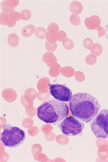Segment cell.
Returning <instances> with one entry per match:
<instances>
[{"label": "cell", "instance_id": "cell-4", "mask_svg": "<svg viewBox=\"0 0 108 162\" xmlns=\"http://www.w3.org/2000/svg\"><path fill=\"white\" fill-rule=\"evenodd\" d=\"M90 124L97 138H108V109L101 110Z\"/></svg>", "mask_w": 108, "mask_h": 162}, {"label": "cell", "instance_id": "cell-12", "mask_svg": "<svg viewBox=\"0 0 108 162\" xmlns=\"http://www.w3.org/2000/svg\"><path fill=\"white\" fill-rule=\"evenodd\" d=\"M35 27L32 24L28 25L24 27L22 30V35L25 37H28L31 36L35 32Z\"/></svg>", "mask_w": 108, "mask_h": 162}, {"label": "cell", "instance_id": "cell-14", "mask_svg": "<svg viewBox=\"0 0 108 162\" xmlns=\"http://www.w3.org/2000/svg\"><path fill=\"white\" fill-rule=\"evenodd\" d=\"M46 29L42 27H39L35 29V36L40 39H43L45 37Z\"/></svg>", "mask_w": 108, "mask_h": 162}, {"label": "cell", "instance_id": "cell-5", "mask_svg": "<svg viewBox=\"0 0 108 162\" xmlns=\"http://www.w3.org/2000/svg\"><path fill=\"white\" fill-rule=\"evenodd\" d=\"M62 133L69 136H81L84 124L73 116L66 117L57 124Z\"/></svg>", "mask_w": 108, "mask_h": 162}, {"label": "cell", "instance_id": "cell-9", "mask_svg": "<svg viewBox=\"0 0 108 162\" xmlns=\"http://www.w3.org/2000/svg\"><path fill=\"white\" fill-rule=\"evenodd\" d=\"M0 24L4 26L7 25L8 27H14L16 24V22L12 21L9 18L8 14L4 12L0 13Z\"/></svg>", "mask_w": 108, "mask_h": 162}, {"label": "cell", "instance_id": "cell-8", "mask_svg": "<svg viewBox=\"0 0 108 162\" xmlns=\"http://www.w3.org/2000/svg\"><path fill=\"white\" fill-rule=\"evenodd\" d=\"M100 23V20L99 18L95 15L87 17L85 20V26L90 30H95Z\"/></svg>", "mask_w": 108, "mask_h": 162}, {"label": "cell", "instance_id": "cell-13", "mask_svg": "<svg viewBox=\"0 0 108 162\" xmlns=\"http://www.w3.org/2000/svg\"><path fill=\"white\" fill-rule=\"evenodd\" d=\"M19 37L16 34L12 33L9 35L7 38V42L10 46L13 47H15L19 44Z\"/></svg>", "mask_w": 108, "mask_h": 162}, {"label": "cell", "instance_id": "cell-20", "mask_svg": "<svg viewBox=\"0 0 108 162\" xmlns=\"http://www.w3.org/2000/svg\"><path fill=\"white\" fill-rule=\"evenodd\" d=\"M53 30L56 31L57 32H59V27L58 25L55 23H50L47 28V30Z\"/></svg>", "mask_w": 108, "mask_h": 162}, {"label": "cell", "instance_id": "cell-11", "mask_svg": "<svg viewBox=\"0 0 108 162\" xmlns=\"http://www.w3.org/2000/svg\"><path fill=\"white\" fill-rule=\"evenodd\" d=\"M45 37L48 42L51 43H54L58 39V35L56 31L49 30H48L46 33Z\"/></svg>", "mask_w": 108, "mask_h": 162}, {"label": "cell", "instance_id": "cell-18", "mask_svg": "<svg viewBox=\"0 0 108 162\" xmlns=\"http://www.w3.org/2000/svg\"><path fill=\"white\" fill-rule=\"evenodd\" d=\"M62 42L64 47L68 49H70L74 46L73 41L69 38H66L63 39Z\"/></svg>", "mask_w": 108, "mask_h": 162}, {"label": "cell", "instance_id": "cell-21", "mask_svg": "<svg viewBox=\"0 0 108 162\" xmlns=\"http://www.w3.org/2000/svg\"><path fill=\"white\" fill-rule=\"evenodd\" d=\"M45 47L48 50L53 51L56 48L57 44L56 43L53 44H50L47 41H46L45 42Z\"/></svg>", "mask_w": 108, "mask_h": 162}, {"label": "cell", "instance_id": "cell-7", "mask_svg": "<svg viewBox=\"0 0 108 162\" xmlns=\"http://www.w3.org/2000/svg\"><path fill=\"white\" fill-rule=\"evenodd\" d=\"M19 3L18 0H5L1 2L0 7L2 11L8 13L14 10Z\"/></svg>", "mask_w": 108, "mask_h": 162}, {"label": "cell", "instance_id": "cell-17", "mask_svg": "<svg viewBox=\"0 0 108 162\" xmlns=\"http://www.w3.org/2000/svg\"><path fill=\"white\" fill-rule=\"evenodd\" d=\"M10 19L12 21L16 22L20 19V15L19 12L14 10L8 13Z\"/></svg>", "mask_w": 108, "mask_h": 162}, {"label": "cell", "instance_id": "cell-22", "mask_svg": "<svg viewBox=\"0 0 108 162\" xmlns=\"http://www.w3.org/2000/svg\"><path fill=\"white\" fill-rule=\"evenodd\" d=\"M58 40L62 41V40L66 38L67 35L65 32L63 30H60L58 32Z\"/></svg>", "mask_w": 108, "mask_h": 162}, {"label": "cell", "instance_id": "cell-10", "mask_svg": "<svg viewBox=\"0 0 108 162\" xmlns=\"http://www.w3.org/2000/svg\"><path fill=\"white\" fill-rule=\"evenodd\" d=\"M69 9L72 13L80 14L83 11V6L80 2L74 0L69 5Z\"/></svg>", "mask_w": 108, "mask_h": 162}, {"label": "cell", "instance_id": "cell-3", "mask_svg": "<svg viewBox=\"0 0 108 162\" xmlns=\"http://www.w3.org/2000/svg\"><path fill=\"white\" fill-rule=\"evenodd\" d=\"M0 140L5 147H17L23 143L26 136L25 131L20 128L7 124L4 126Z\"/></svg>", "mask_w": 108, "mask_h": 162}, {"label": "cell", "instance_id": "cell-23", "mask_svg": "<svg viewBox=\"0 0 108 162\" xmlns=\"http://www.w3.org/2000/svg\"><path fill=\"white\" fill-rule=\"evenodd\" d=\"M105 38L108 40V24L105 26Z\"/></svg>", "mask_w": 108, "mask_h": 162}, {"label": "cell", "instance_id": "cell-19", "mask_svg": "<svg viewBox=\"0 0 108 162\" xmlns=\"http://www.w3.org/2000/svg\"><path fill=\"white\" fill-rule=\"evenodd\" d=\"M93 44V40L89 38H85L83 42L84 47L87 49H89Z\"/></svg>", "mask_w": 108, "mask_h": 162}, {"label": "cell", "instance_id": "cell-16", "mask_svg": "<svg viewBox=\"0 0 108 162\" xmlns=\"http://www.w3.org/2000/svg\"><path fill=\"white\" fill-rule=\"evenodd\" d=\"M20 17L21 19L23 20H27L31 17V13L28 9H24L20 13Z\"/></svg>", "mask_w": 108, "mask_h": 162}, {"label": "cell", "instance_id": "cell-2", "mask_svg": "<svg viewBox=\"0 0 108 162\" xmlns=\"http://www.w3.org/2000/svg\"><path fill=\"white\" fill-rule=\"evenodd\" d=\"M37 115L39 119L54 125L64 119L69 113L66 103L52 98L42 103L37 108Z\"/></svg>", "mask_w": 108, "mask_h": 162}, {"label": "cell", "instance_id": "cell-15", "mask_svg": "<svg viewBox=\"0 0 108 162\" xmlns=\"http://www.w3.org/2000/svg\"><path fill=\"white\" fill-rule=\"evenodd\" d=\"M69 20L71 23L75 26L79 25L81 23V19L79 16L76 14H72L70 16Z\"/></svg>", "mask_w": 108, "mask_h": 162}, {"label": "cell", "instance_id": "cell-6", "mask_svg": "<svg viewBox=\"0 0 108 162\" xmlns=\"http://www.w3.org/2000/svg\"><path fill=\"white\" fill-rule=\"evenodd\" d=\"M51 94L54 98L63 102H69L73 96L71 90L65 85L59 84L49 85Z\"/></svg>", "mask_w": 108, "mask_h": 162}, {"label": "cell", "instance_id": "cell-1", "mask_svg": "<svg viewBox=\"0 0 108 162\" xmlns=\"http://www.w3.org/2000/svg\"><path fill=\"white\" fill-rule=\"evenodd\" d=\"M69 103L73 115L85 123L93 120L101 108L96 98L89 94L83 92L74 94Z\"/></svg>", "mask_w": 108, "mask_h": 162}]
</instances>
